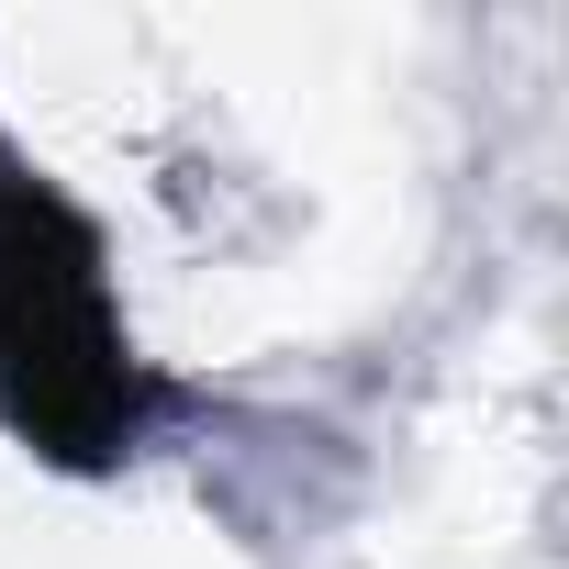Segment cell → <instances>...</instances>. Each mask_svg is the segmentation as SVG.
I'll list each match as a JSON object with an SVG mask.
<instances>
[{
  "label": "cell",
  "instance_id": "cell-1",
  "mask_svg": "<svg viewBox=\"0 0 569 569\" xmlns=\"http://www.w3.org/2000/svg\"><path fill=\"white\" fill-rule=\"evenodd\" d=\"M0 402H12L23 436H46L68 458L123 447L146 413L79 212L46 179H23L12 157H0Z\"/></svg>",
  "mask_w": 569,
  "mask_h": 569
}]
</instances>
